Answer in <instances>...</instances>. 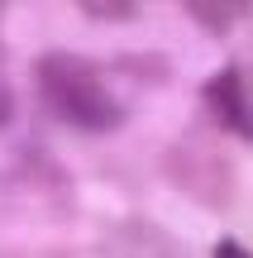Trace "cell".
Here are the masks:
<instances>
[{"label": "cell", "instance_id": "cell-4", "mask_svg": "<svg viewBox=\"0 0 253 258\" xmlns=\"http://www.w3.org/2000/svg\"><path fill=\"white\" fill-rule=\"evenodd\" d=\"M210 258H253V253H248L239 239H220L215 249H210Z\"/></svg>", "mask_w": 253, "mask_h": 258}, {"label": "cell", "instance_id": "cell-1", "mask_svg": "<svg viewBox=\"0 0 253 258\" xmlns=\"http://www.w3.org/2000/svg\"><path fill=\"white\" fill-rule=\"evenodd\" d=\"M34 82L43 91L48 110L57 120L86 129V134H105V129L124 124V105L115 101V91L96 72V62H86L81 53H43L34 62Z\"/></svg>", "mask_w": 253, "mask_h": 258}, {"label": "cell", "instance_id": "cell-5", "mask_svg": "<svg viewBox=\"0 0 253 258\" xmlns=\"http://www.w3.org/2000/svg\"><path fill=\"white\" fill-rule=\"evenodd\" d=\"M10 120V86H5V77H0V124Z\"/></svg>", "mask_w": 253, "mask_h": 258}, {"label": "cell", "instance_id": "cell-2", "mask_svg": "<svg viewBox=\"0 0 253 258\" xmlns=\"http://www.w3.org/2000/svg\"><path fill=\"white\" fill-rule=\"evenodd\" d=\"M201 96H206L210 115L225 129L253 139V101H248V86H244V72H239V67H225L220 77H210V82L201 86Z\"/></svg>", "mask_w": 253, "mask_h": 258}, {"label": "cell", "instance_id": "cell-3", "mask_svg": "<svg viewBox=\"0 0 253 258\" xmlns=\"http://www.w3.org/2000/svg\"><path fill=\"white\" fill-rule=\"evenodd\" d=\"M86 15H105V19H134L139 5H81Z\"/></svg>", "mask_w": 253, "mask_h": 258}]
</instances>
